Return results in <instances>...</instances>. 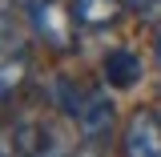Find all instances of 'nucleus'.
I'll use <instances>...</instances> for the list:
<instances>
[{"label":"nucleus","instance_id":"1","mask_svg":"<svg viewBox=\"0 0 161 157\" xmlns=\"http://www.w3.org/2000/svg\"><path fill=\"white\" fill-rule=\"evenodd\" d=\"M28 16H32V32H36L48 48H57V53H69V48H73V40H77L73 4H64V0H32Z\"/></svg>","mask_w":161,"mask_h":157},{"label":"nucleus","instance_id":"2","mask_svg":"<svg viewBox=\"0 0 161 157\" xmlns=\"http://www.w3.org/2000/svg\"><path fill=\"white\" fill-rule=\"evenodd\" d=\"M77 129L85 141H93V145H105V141L113 137V125H117V109H113V97L105 93V89H85V101H80L77 109Z\"/></svg>","mask_w":161,"mask_h":157},{"label":"nucleus","instance_id":"3","mask_svg":"<svg viewBox=\"0 0 161 157\" xmlns=\"http://www.w3.org/2000/svg\"><path fill=\"white\" fill-rule=\"evenodd\" d=\"M121 153L129 157H161V117L141 109L129 117L125 137H121Z\"/></svg>","mask_w":161,"mask_h":157},{"label":"nucleus","instance_id":"4","mask_svg":"<svg viewBox=\"0 0 161 157\" xmlns=\"http://www.w3.org/2000/svg\"><path fill=\"white\" fill-rule=\"evenodd\" d=\"M101 73H105V85H113V89H133L145 77V64L133 48H113L101 64Z\"/></svg>","mask_w":161,"mask_h":157},{"label":"nucleus","instance_id":"5","mask_svg":"<svg viewBox=\"0 0 161 157\" xmlns=\"http://www.w3.org/2000/svg\"><path fill=\"white\" fill-rule=\"evenodd\" d=\"M28 77V57H24V48H16L12 40H4L0 44V101L12 97L20 85Z\"/></svg>","mask_w":161,"mask_h":157},{"label":"nucleus","instance_id":"6","mask_svg":"<svg viewBox=\"0 0 161 157\" xmlns=\"http://www.w3.org/2000/svg\"><path fill=\"white\" fill-rule=\"evenodd\" d=\"M125 12V0H73V16L85 28H105Z\"/></svg>","mask_w":161,"mask_h":157},{"label":"nucleus","instance_id":"7","mask_svg":"<svg viewBox=\"0 0 161 157\" xmlns=\"http://www.w3.org/2000/svg\"><path fill=\"white\" fill-rule=\"evenodd\" d=\"M53 101H57V109H60V113L77 117L80 101H85V85H77L73 77H57V85H53Z\"/></svg>","mask_w":161,"mask_h":157},{"label":"nucleus","instance_id":"8","mask_svg":"<svg viewBox=\"0 0 161 157\" xmlns=\"http://www.w3.org/2000/svg\"><path fill=\"white\" fill-rule=\"evenodd\" d=\"M125 12H133L141 20H157L161 16V0H125Z\"/></svg>","mask_w":161,"mask_h":157},{"label":"nucleus","instance_id":"9","mask_svg":"<svg viewBox=\"0 0 161 157\" xmlns=\"http://www.w3.org/2000/svg\"><path fill=\"white\" fill-rule=\"evenodd\" d=\"M12 40V0H0V44Z\"/></svg>","mask_w":161,"mask_h":157},{"label":"nucleus","instance_id":"10","mask_svg":"<svg viewBox=\"0 0 161 157\" xmlns=\"http://www.w3.org/2000/svg\"><path fill=\"white\" fill-rule=\"evenodd\" d=\"M157 64H161V28H157Z\"/></svg>","mask_w":161,"mask_h":157}]
</instances>
